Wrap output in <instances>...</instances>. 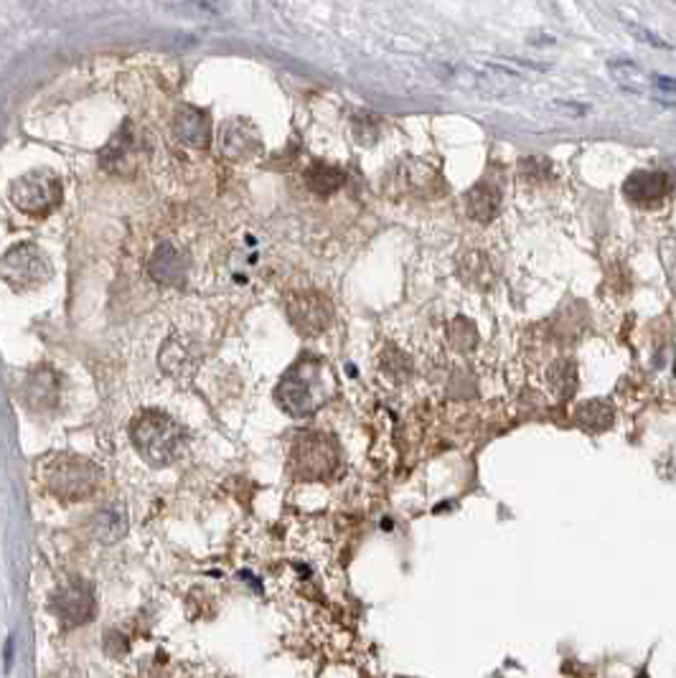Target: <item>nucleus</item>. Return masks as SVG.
<instances>
[{
	"instance_id": "obj_1",
	"label": "nucleus",
	"mask_w": 676,
	"mask_h": 678,
	"mask_svg": "<svg viewBox=\"0 0 676 678\" xmlns=\"http://www.w3.org/2000/svg\"><path fill=\"white\" fill-rule=\"evenodd\" d=\"M130 440L140 457L153 467L173 465L186 450V432L163 412H140L130 422Z\"/></svg>"
},
{
	"instance_id": "obj_2",
	"label": "nucleus",
	"mask_w": 676,
	"mask_h": 678,
	"mask_svg": "<svg viewBox=\"0 0 676 678\" xmlns=\"http://www.w3.org/2000/svg\"><path fill=\"white\" fill-rule=\"evenodd\" d=\"M41 483L57 498H92L102 486V467L74 452H54L41 463Z\"/></svg>"
},
{
	"instance_id": "obj_3",
	"label": "nucleus",
	"mask_w": 676,
	"mask_h": 678,
	"mask_svg": "<svg viewBox=\"0 0 676 678\" xmlns=\"http://www.w3.org/2000/svg\"><path fill=\"white\" fill-rule=\"evenodd\" d=\"M326 364L318 358H300L296 366L285 374L275 399L283 412L290 416H310L328 399V386H326Z\"/></svg>"
},
{
	"instance_id": "obj_4",
	"label": "nucleus",
	"mask_w": 676,
	"mask_h": 678,
	"mask_svg": "<svg viewBox=\"0 0 676 678\" xmlns=\"http://www.w3.org/2000/svg\"><path fill=\"white\" fill-rule=\"evenodd\" d=\"M341 463V447L328 432H297L290 447V470L306 480H323Z\"/></svg>"
},
{
	"instance_id": "obj_5",
	"label": "nucleus",
	"mask_w": 676,
	"mask_h": 678,
	"mask_svg": "<svg viewBox=\"0 0 676 678\" xmlns=\"http://www.w3.org/2000/svg\"><path fill=\"white\" fill-rule=\"evenodd\" d=\"M48 610H51L54 618L59 620V625L64 631L79 628V625L95 618V587L87 582V580H82V577H69L51 595Z\"/></svg>"
},
{
	"instance_id": "obj_6",
	"label": "nucleus",
	"mask_w": 676,
	"mask_h": 678,
	"mask_svg": "<svg viewBox=\"0 0 676 678\" xmlns=\"http://www.w3.org/2000/svg\"><path fill=\"white\" fill-rule=\"evenodd\" d=\"M11 199L26 214H48L51 209L59 206L61 183L47 168L31 170L13 183Z\"/></svg>"
},
{
	"instance_id": "obj_7",
	"label": "nucleus",
	"mask_w": 676,
	"mask_h": 678,
	"mask_svg": "<svg viewBox=\"0 0 676 678\" xmlns=\"http://www.w3.org/2000/svg\"><path fill=\"white\" fill-rule=\"evenodd\" d=\"M48 277H51V264L31 241L16 244L13 250L5 252V257H3V280L13 290H31V287L44 285Z\"/></svg>"
},
{
	"instance_id": "obj_8",
	"label": "nucleus",
	"mask_w": 676,
	"mask_h": 678,
	"mask_svg": "<svg viewBox=\"0 0 676 678\" xmlns=\"http://www.w3.org/2000/svg\"><path fill=\"white\" fill-rule=\"evenodd\" d=\"M287 315L303 335H318L331 323V303L318 293H300L287 303Z\"/></svg>"
},
{
	"instance_id": "obj_9",
	"label": "nucleus",
	"mask_w": 676,
	"mask_h": 678,
	"mask_svg": "<svg viewBox=\"0 0 676 678\" xmlns=\"http://www.w3.org/2000/svg\"><path fill=\"white\" fill-rule=\"evenodd\" d=\"M21 396H24L26 406L31 412H38V415L57 409L61 399L59 374L54 369H48V366H38V369H34L26 376Z\"/></svg>"
},
{
	"instance_id": "obj_10",
	"label": "nucleus",
	"mask_w": 676,
	"mask_h": 678,
	"mask_svg": "<svg viewBox=\"0 0 676 678\" xmlns=\"http://www.w3.org/2000/svg\"><path fill=\"white\" fill-rule=\"evenodd\" d=\"M669 190H671V180L664 170H636V173H630L626 186H623L626 199L640 209L659 206L669 196Z\"/></svg>"
},
{
	"instance_id": "obj_11",
	"label": "nucleus",
	"mask_w": 676,
	"mask_h": 678,
	"mask_svg": "<svg viewBox=\"0 0 676 678\" xmlns=\"http://www.w3.org/2000/svg\"><path fill=\"white\" fill-rule=\"evenodd\" d=\"M148 272L153 277L158 285H171L178 287L183 285L186 280V262L183 254L173 247V244H161L153 252L151 262H148Z\"/></svg>"
},
{
	"instance_id": "obj_12",
	"label": "nucleus",
	"mask_w": 676,
	"mask_h": 678,
	"mask_svg": "<svg viewBox=\"0 0 676 678\" xmlns=\"http://www.w3.org/2000/svg\"><path fill=\"white\" fill-rule=\"evenodd\" d=\"M128 534V513L118 503H109L89 519V536L99 544H115Z\"/></svg>"
},
{
	"instance_id": "obj_13",
	"label": "nucleus",
	"mask_w": 676,
	"mask_h": 678,
	"mask_svg": "<svg viewBox=\"0 0 676 678\" xmlns=\"http://www.w3.org/2000/svg\"><path fill=\"white\" fill-rule=\"evenodd\" d=\"M173 132H176L178 143L189 145V148H203L209 143V118L202 109L183 105L178 108L176 118H173Z\"/></svg>"
},
{
	"instance_id": "obj_14",
	"label": "nucleus",
	"mask_w": 676,
	"mask_h": 678,
	"mask_svg": "<svg viewBox=\"0 0 676 678\" xmlns=\"http://www.w3.org/2000/svg\"><path fill=\"white\" fill-rule=\"evenodd\" d=\"M465 203H468V214L475 221H491L498 214V203L501 196L491 183H475L473 189L465 193Z\"/></svg>"
},
{
	"instance_id": "obj_15",
	"label": "nucleus",
	"mask_w": 676,
	"mask_h": 678,
	"mask_svg": "<svg viewBox=\"0 0 676 678\" xmlns=\"http://www.w3.org/2000/svg\"><path fill=\"white\" fill-rule=\"evenodd\" d=\"M577 425L590 432H600V429H608L613 425V406L603 402V399H593V402H585V405L577 406Z\"/></svg>"
},
{
	"instance_id": "obj_16",
	"label": "nucleus",
	"mask_w": 676,
	"mask_h": 678,
	"mask_svg": "<svg viewBox=\"0 0 676 678\" xmlns=\"http://www.w3.org/2000/svg\"><path fill=\"white\" fill-rule=\"evenodd\" d=\"M546 381H549V389L555 392V396L567 399L577 386V369L572 361H555L546 371Z\"/></svg>"
},
{
	"instance_id": "obj_17",
	"label": "nucleus",
	"mask_w": 676,
	"mask_h": 678,
	"mask_svg": "<svg viewBox=\"0 0 676 678\" xmlns=\"http://www.w3.org/2000/svg\"><path fill=\"white\" fill-rule=\"evenodd\" d=\"M344 179L346 176L341 168L326 166V163H313L306 170V180H308V186L316 193H333L336 189H341Z\"/></svg>"
},
{
	"instance_id": "obj_18",
	"label": "nucleus",
	"mask_w": 676,
	"mask_h": 678,
	"mask_svg": "<svg viewBox=\"0 0 676 678\" xmlns=\"http://www.w3.org/2000/svg\"><path fill=\"white\" fill-rule=\"evenodd\" d=\"M234 148H239V155H249L257 143H249L247 138V125H242V122H234V125H229L224 132H222V153H226L229 158H234Z\"/></svg>"
},
{
	"instance_id": "obj_19",
	"label": "nucleus",
	"mask_w": 676,
	"mask_h": 678,
	"mask_svg": "<svg viewBox=\"0 0 676 678\" xmlns=\"http://www.w3.org/2000/svg\"><path fill=\"white\" fill-rule=\"evenodd\" d=\"M451 344L458 348V351H471L475 344H478V334H475L473 323L465 321V318H458V321H452L451 325Z\"/></svg>"
},
{
	"instance_id": "obj_20",
	"label": "nucleus",
	"mask_w": 676,
	"mask_h": 678,
	"mask_svg": "<svg viewBox=\"0 0 676 678\" xmlns=\"http://www.w3.org/2000/svg\"><path fill=\"white\" fill-rule=\"evenodd\" d=\"M610 74L616 77L618 82L623 87H630V89H643V72L636 69L629 61H618V64H610Z\"/></svg>"
},
{
	"instance_id": "obj_21",
	"label": "nucleus",
	"mask_w": 676,
	"mask_h": 678,
	"mask_svg": "<svg viewBox=\"0 0 676 678\" xmlns=\"http://www.w3.org/2000/svg\"><path fill=\"white\" fill-rule=\"evenodd\" d=\"M659 257H661V264H664V272L669 277V282L676 290V237H666L661 239L659 244Z\"/></svg>"
},
{
	"instance_id": "obj_22",
	"label": "nucleus",
	"mask_w": 676,
	"mask_h": 678,
	"mask_svg": "<svg viewBox=\"0 0 676 678\" xmlns=\"http://www.w3.org/2000/svg\"><path fill=\"white\" fill-rule=\"evenodd\" d=\"M384 369L390 371V376H394V379H407L410 376V358L400 351H390V354H384Z\"/></svg>"
},
{
	"instance_id": "obj_23",
	"label": "nucleus",
	"mask_w": 676,
	"mask_h": 678,
	"mask_svg": "<svg viewBox=\"0 0 676 678\" xmlns=\"http://www.w3.org/2000/svg\"><path fill=\"white\" fill-rule=\"evenodd\" d=\"M522 168L524 173L532 180L546 179V176H549V160H545V158H529V160H524Z\"/></svg>"
},
{
	"instance_id": "obj_24",
	"label": "nucleus",
	"mask_w": 676,
	"mask_h": 678,
	"mask_svg": "<svg viewBox=\"0 0 676 678\" xmlns=\"http://www.w3.org/2000/svg\"><path fill=\"white\" fill-rule=\"evenodd\" d=\"M629 28H630V34H633V36H640L643 41H646V44H651V46H664V44H661L659 38L653 36V34H649L646 28H640V26H629Z\"/></svg>"
},
{
	"instance_id": "obj_25",
	"label": "nucleus",
	"mask_w": 676,
	"mask_h": 678,
	"mask_svg": "<svg viewBox=\"0 0 676 678\" xmlns=\"http://www.w3.org/2000/svg\"><path fill=\"white\" fill-rule=\"evenodd\" d=\"M656 84L664 87L669 92H676V79H669V77H656Z\"/></svg>"
}]
</instances>
